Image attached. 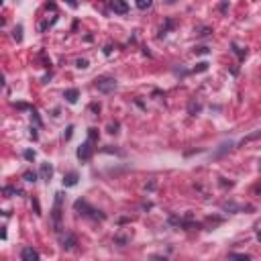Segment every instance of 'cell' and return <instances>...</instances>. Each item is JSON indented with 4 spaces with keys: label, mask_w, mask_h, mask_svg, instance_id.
I'll list each match as a JSON object with an SVG mask.
<instances>
[{
    "label": "cell",
    "mask_w": 261,
    "mask_h": 261,
    "mask_svg": "<svg viewBox=\"0 0 261 261\" xmlns=\"http://www.w3.org/2000/svg\"><path fill=\"white\" fill-rule=\"evenodd\" d=\"M74 208L76 212H80L82 216H88V218H94V220H106V214L100 210H96L94 206H90L86 200H76L74 202Z\"/></svg>",
    "instance_id": "1"
},
{
    "label": "cell",
    "mask_w": 261,
    "mask_h": 261,
    "mask_svg": "<svg viewBox=\"0 0 261 261\" xmlns=\"http://www.w3.org/2000/svg\"><path fill=\"white\" fill-rule=\"evenodd\" d=\"M61 208H63V194L57 192L55 194L53 212H51V220H53V231L55 233H61Z\"/></svg>",
    "instance_id": "2"
},
{
    "label": "cell",
    "mask_w": 261,
    "mask_h": 261,
    "mask_svg": "<svg viewBox=\"0 0 261 261\" xmlns=\"http://www.w3.org/2000/svg\"><path fill=\"white\" fill-rule=\"evenodd\" d=\"M96 88H98V92L102 94H112L114 90H116V80L114 78H108V76H104V78H98L96 80Z\"/></svg>",
    "instance_id": "3"
},
{
    "label": "cell",
    "mask_w": 261,
    "mask_h": 261,
    "mask_svg": "<svg viewBox=\"0 0 261 261\" xmlns=\"http://www.w3.org/2000/svg\"><path fill=\"white\" fill-rule=\"evenodd\" d=\"M92 145H94V143L88 139L86 143H82V145L78 147V153H76V155H78L80 161H88V159L92 157V153H94V147H92Z\"/></svg>",
    "instance_id": "4"
},
{
    "label": "cell",
    "mask_w": 261,
    "mask_h": 261,
    "mask_svg": "<svg viewBox=\"0 0 261 261\" xmlns=\"http://www.w3.org/2000/svg\"><path fill=\"white\" fill-rule=\"evenodd\" d=\"M108 4H110V8H112L116 15H127V12H128L127 0H110Z\"/></svg>",
    "instance_id": "5"
},
{
    "label": "cell",
    "mask_w": 261,
    "mask_h": 261,
    "mask_svg": "<svg viewBox=\"0 0 261 261\" xmlns=\"http://www.w3.org/2000/svg\"><path fill=\"white\" fill-rule=\"evenodd\" d=\"M76 245H78V239H76L72 233H67V235L63 237V241H61V247H63L65 251H74Z\"/></svg>",
    "instance_id": "6"
},
{
    "label": "cell",
    "mask_w": 261,
    "mask_h": 261,
    "mask_svg": "<svg viewBox=\"0 0 261 261\" xmlns=\"http://www.w3.org/2000/svg\"><path fill=\"white\" fill-rule=\"evenodd\" d=\"M20 259L23 261H37L39 259V253L35 251L33 247H25V249L20 251Z\"/></svg>",
    "instance_id": "7"
},
{
    "label": "cell",
    "mask_w": 261,
    "mask_h": 261,
    "mask_svg": "<svg viewBox=\"0 0 261 261\" xmlns=\"http://www.w3.org/2000/svg\"><path fill=\"white\" fill-rule=\"evenodd\" d=\"M78 180H80L78 172H69V173H65V176H63V180H61V182H63L65 188H72V186H76V184H78Z\"/></svg>",
    "instance_id": "8"
},
{
    "label": "cell",
    "mask_w": 261,
    "mask_h": 261,
    "mask_svg": "<svg viewBox=\"0 0 261 261\" xmlns=\"http://www.w3.org/2000/svg\"><path fill=\"white\" fill-rule=\"evenodd\" d=\"M39 176H41V180L49 182V180H51V176H53V167H51V163H41Z\"/></svg>",
    "instance_id": "9"
},
{
    "label": "cell",
    "mask_w": 261,
    "mask_h": 261,
    "mask_svg": "<svg viewBox=\"0 0 261 261\" xmlns=\"http://www.w3.org/2000/svg\"><path fill=\"white\" fill-rule=\"evenodd\" d=\"M63 98L67 100L69 104H76V102H78V98H80L78 88H69V90H65V92H63Z\"/></svg>",
    "instance_id": "10"
},
{
    "label": "cell",
    "mask_w": 261,
    "mask_h": 261,
    "mask_svg": "<svg viewBox=\"0 0 261 261\" xmlns=\"http://www.w3.org/2000/svg\"><path fill=\"white\" fill-rule=\"evenodd\" d=\"M222 210H227V212H239L241 210V206L235 202H222Z\"/></svg>",
    "instance_id": "11"
},
{
    "label": "cell",
    "mask_w": 261,
    "mask_h": 261,
    "mask_svg": "<svg viewBox=\"0 0 261 261\" xmlns=\"http://www.w3.org/2000/svg\"><path fill=\"white\" fill-rule=\"evenodd\" d=\"M23 177H25V182H29V184H35L39 176H37L35 172H31V169H29V172H25V173H23Z\"/></svg>",
    "instance_id": "12"
},
{
    "label": "cell",
    "mask_w": 261,
    "mask_h": 261,
    "mask_svg": "<svg viewBox=\"0 0 261 261\" xmlns=\"http://www.w3.org/2000/svg\"><path fill=\"white\" fill-rule=\"evenodd\" d=\"M151 2L153 0H135V4H137L139 10H147L149 6H151Z\"/></svg>",
    "instance_id": "13"
},
{
    "label": "cell",
    "mask_w": 261,
    "mask_h": 261,
    "mask_svg": "<svg viewBox=\"0 0 261 261\" xmlns=\"http://www.w3.org/2000/svg\"><path fill=\"white\" fill-rule=\"evenodd\" d=\"M233 53H237V55H239V59H245V55H247V49L243 51L241 47H239V45H235V43H233Z\"/></svg>",
    "instance_id": "14"
},
{
    "label": "cell",
    "mask_w": 261,
    "mask_h": 261,
    "mask_svg": "<svg viewBox=\"0 0 261 261\" xmlns=\"http://www.w3.org/2000/svg\"><path fill=\"white\" fill-rule=\"evenodd\" d=\"M259 137H261V131H257V133H251V135H249V137H245V139H243V141H241V145L249 143V141H255V139H259Z\"/></svg>",
    "instance_id": "15"
},
{
    "label": "cell",
    "mask_w": 261,
    "mask_h": 261,
    "mask_svg": "<svg viewBox=\"0 0 261 261\" xmlns=\"http://www.w3.org/2000/svg\"><path fill=\"white\" fill-rule=\"evenodd\" d=\"M88 139L92 143H96L98 141V128H88Z\"/></svg>",
    "instance_id": "16"
},
{
    "label": "cell",
    "mask_w": 261,
    "mask_h": 261,
    "mask_svg": "<svg viewBox=\"0 0 261 261\" xmlns=\"http://www.w3.org/2000/svg\"><path fill=\"white\" fill-rule=\"evenodd\" d=\"M228 257H231V259H243V261H249V259H251L247 253H231Z\"/></svg>",
    "instance_id": "17"
},
{
    "label": "cell",
    "mask_w": 261,
    "mask_h": 261,
    "mask_svg": "<svg viewBox=\"0 0 261 261\" xmlns=\"http://www.w3.org/2000/svg\"><path fill=\"white\" fill-rule=\"evenodd\" d=\"M20 33H23V27L19 25L15 31H12V37H15V41H23V35H20Z\"/></svg>",
    "instance_id": "18"
},
{
    "label": "cell",
    "mask_w": 261,
    "mask_h": 261,
    "mask_svg": "<svg viewBox=\"0 0 261 261\" xmlns=\"http://www.w3.org/2000/svg\"><path fill=\"white\" fill-rule=\"evenodd\" d=\"M15 106H16L19 110H33V106H31V104H27V102H16Z\"/></svg>",
    "instance_id": "19"
},
{
    "label": "cell",
    "mask_w": 261,
    "mask_h": 261,
    "mask_svg": "<svg viewBox=\"0 0 261 261\" xmlns=\"http://www.w3.org/2000/svg\"><path fill=\"white\" fill-rule=\"evenodd\" d=\"M23 157H25L27 161H35V151H31V149H27V151L23 153Z\"/></svg>",
    "instance_id": "20"
},
{
    "label": "cell",
    "mask_w": 261,
    "mask_h": 261,
    "mask_svg": "<svg viewBox=\"0 0 261 261\" xmlns=\"http://www.w3.org/2000/svg\"><path fill=\"white\" fill-rule=\"evenodd\" d=\"M72 135H74V127L69 124V127L65 128V133H63V139H65V141H69V139H72Z\"/></svg>",
    "instance_id": "21"
},
{
    "label": "cell",
    "mask_w": 261,
    "mask_h": 261,
    "mask_svg": "<svg viewBox=\"0 0 261 261\" xmlns=\"http://www.w3.org/2000/svg\"><path fill=\"white\" fill-rule=\"evenodd\" d=\"M206 69H208V63L206 61H200V63L194 67V72H206Z\"/></svg>",
    "instance_id": "22"
},
{
    "label": "cell",
    "mask_w": 261,
    "mask_h": 261,
    "mask_svg": "<svg viewBox=\"0 0 261 261\" xmlns=\"http://www.w3.org/2000/svg\"><path fill=\"white\" fill-rule=\"evenodd\" d=\"M76 67L86 69V67H88V59H78V61H76Z\"/></svg>",
    "instance_id": "23"
},
{
    "label": "cell",
    "mask_w": 261,
    "mask_h": 261,
    "mask_svg": "<svg viewBox=\"0 0 261 261\" xmlns=\"http://www.w3.org/2000/svg\"><path fill=\"white\" fill-rule=\"evenodd\" d=\"M200 108H202V106H200V104L192 102V104H190V114H196V112H200Z\"/></svg>",
    "instance_id": "24"
},
{
    "label": "cell",
    "mask_w": 261,
    "mask_h": 261,
    "mask_svg": "<svg viewBox=\"0 0 261 261\" xmlns=\"http://www.w3.org/2000/svg\"><path fill=\"white\" fill-rule=\"evenodd\" d=\"M208 51H210L208 47H196V49H194V53H196V55H206Z\"/></svg>",
    "instance_id": "25"
},
{
    "label": "cell",
    "mask_w": 261,
    "mask_h": 261,
    "mask_svg": "<svg viewBox=\"0 0 261 261\" xmlns=\"http://www.w3.org/2000/svg\"><path fill=\"white\" fill-rule=\"evenodd\" d=\"M116 128H118V123H110V124H108V133H110V135H114V133H118Z\"/></svg>",
    "instance_id": "26"
},
{
    "label": "cell",
    "mask_w": 261,
    "mask_h": 261,
    "mask_svg": "<svg viewBox=\"0 0 261 261\" xmlns=\"http://www.w3.org/2000/svg\"><path fill=\"white\" fill-rule=\"evenodd\" d=\"M33 120H35V124H37V127H41V118H39V114H37V110H33Z\"/></svg>",
    "instance_id": "27"
},
{
    "label": "cell",
    "mask_w": 261,
    "mask_h": 261,
    "mask_svg": "<svg viewBox=\"0 0 261 261\" xmlns=\"http://www.w3.org/2000/svg\"><path fill=\"white\" fill-rule=\"evenodd\" d=\"M127 241H128L127 237H114V243H118V245H124Z\"/></svg>",
    "instance_id": "28"
},
{
    "label": "cell",
    "mask_w": 261,
    "mask_h": 261,
    "mask_svg": "<svg viewBox=\"0 0 261 261\" xmlns=\"http://www.w3.org/2000/svg\"><path fill=\"white\" fill-rule=\"evenodd\" d=\"M90 110L98 114V112H100V104H96V102H94V104H90Z\"/></svg>",
    "instance_id": "29"
},
{
    "label": "cell",
    "mask_w": 261,
    "mask_h": 261,
    "mask_svg": "<svg viewBox=\"0 0 261 261\" xmlns=\"http://www.w3.org/2000/svg\"><path fill=\"white\" fill-rule=\"evenodd\" d=\"M227 8H228V2H227V0H224V2H222V4H220V12H227Z\"/></svg>",
    "instance_id": "30"
},
{
    "label": "cell",
    "mask_w": 261,
    "mask_h": 261,
    "mask_svg": "<svg viewBox=\"0 0 261 261\" xmlns=\"http://www.w3.org/2000/svg\"><path fill=\"white\" fill-rule=\"evenodd\" d=\"M65 2H67L72 8H78V2H76V0H65Z\"/></svg>",
    "instance_id": "31"
},
{
    "label": "cell",
    "mask_w": 261,
    "mask_h": 261,
    "mask_svg": "<svg viewBox=\"0 0 261 261\" xmlns=\"http://www.w3.org/2000/svg\"><path fill=\"white\" fill-rule=\"evenodd\" d=\"M37 137H39V135H37V131H35V128H31V139H33V141H37Z\"/></svg>",
    "instance_id": "32"
},
{
    "label": "cell",
    "mask_w": 261,
    "mask_h": 261,
    "mask_svg": "<svg viewBox=\"0 0 261 261\" xmlns=\"http://www.w3.org/2000/svg\"><path fill=\"white\" fill-rule=\"evenodd\" d=\"M200 35H202V37H204V35H210V29H202V31H200Z\"/></svg>",
    "instance_id": "33"
},
{
    "label": "cell",
    "mask_w": 261,
    "mask_h": 261,
    "mask_svg": "<svg viewBox=\"0 0 261 261\" xmlns=\"http://www.w3.org/2000/svg\"><path fill=\"white\" fill-rule=\"evenodd\" d=\"M257 241L261 243V228H259V231H257Z\"/></svg>",
    "instance_id": "34"
},
{
    "label": "cell",
    "mask_w": 261,
    "mask_h": 261,
    "mask_svg": "<svg viewBox=\"0 0 261 261\" xmlns=\"http://www.w3.org/2000/svg\"><path fill=\"white\" fill-rule=\"evenodd\" d=\"M259 169H261V161H259Z\"/></svg>",
    "instance_id": "35"
}]
</instances>
